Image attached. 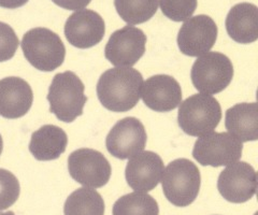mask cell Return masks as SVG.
<instances>
[{
  "mask_svg": "<svg viewBox=\"0 0 258 215\" xmlns=\"http://www.w3.org/2000/svg\"><path fill=\"white\" fill-rule=\"evenodd\" d=\"M243 143L229 132L212 131L198 138L192 149V157L201 166L222 167L239 162Z\"/></svg>",
  "mask_w": 258,
  "mask_h": 215,
  "instance_id": "obj_7",
  "label": "cell"
},
{
  "mask_svg": "<svg viewBox=\"0 0 258 215\" xmlns=\"http://www.w3.org/2000/svg\"><path fill=\"white\" fill-rule=\"evenodd\" d=\"M106 24L100 15L88 9L76 11L64 24V36L78 49H90L101 42Z\"/></svg>",
  "mask_w": 258,
  "mask_h": 215,
  "instance_id": "obj_13",
  "label": "cell"
},
{
  "mask_svg": "<svg viewBox=\"0 0 258 215\" xmlns=\"http://www.w3.org/2000/svg\"><path fill=\"white\" fill-rule=\"evenodd\" d=\"M21 193L20 182L14 174L6 169H0V211L9 209Z\"/></svg>",
  "mask_w": 258,
  "mask_h": 215,
  "instance_id": "obj_24",
  "label": "cell"
},
{
  "mask_svg": "<svg viewBox=\"0 0 258 215\" xmlns=\"http://www.w3.org/2000/svg\"><path fill=\"white\" fill-rule=\"evenodd\" d=\"M190 78L192 85L201 94L210 96L219 94L232 81V62L223 53L208 52L194 62Z\"/></svg>",
  "mask_w": 258,
  "mask_h": 215,
  "instance_id": "obj_6",
  "label": "cell"
},
{
  "mask_svg": "<svg viewBox=\"0 0 258 215\" xmlns=\"http://www.w3.org/2000/svg\"><path fill=\"white\" fill-rule=\"evenodd\" d=\"M141 97L144 105L156 112H169L180 106L182 89L176 80L167 75H157L143 81Z\"/></svg>",
  "mask_w": 258,
  "mask_h": 215,
  "instance_id": "obj_15",
  "label": "cell"
},
{
  "mask_svg": "<svg viewBox=\"0 0 258 215\" xmlns=\"http://www.w3.org/2000/svg\"><path fill=\"white\" fill-rule=\"evenodd\" d=\"M143 77L132 67H115L103 73L97 83V96L103 108L127 112L140 100Z\"/></svg>",
  "mask_w": 258,
  "mask_h": 215,
  "instance_id": "obj_1",
  "label": "cell"
},
{
  "mask_svg": "<svg viewBox=\"0 0 258 215\" xmlns=\"http://www.w3.org/2000/svg\"><path fill=\"white\" fill-rule=\"evenodd\" d=\"M228 36L238 43L248 44L258 39V9L253 4L233 6L226 18Z\"/></svg>",
  "mask_w": 258,
  "mask_h": 215,
  "instance_id": "obj_17",
  "label": "cell"
},
{
  "mask_svg": "<svg viewBox=\"0 0 258 215\" xmlns=\"http://www.w3.org/2000/svg\"><path fill=\"white\" fill-rule=\"evenodd\" d=\"M0 215H15L12 211H8V212H0Z\"/></svg>",
  "mask_w": 258,
  "mask_h": 215,
  "instance_id": "obj_29",
  "label": "cell"
},
{
  "mask_svg": "<svg viewBox=\"0 0 258 215\" xmlns=\"http://www.w3.org/2000/svg\"><path fill=\"white\" fill-rule=\"evenodd\" d=\"M52 2L55 5L62 8V9L79 11V10L84 9L86 6L90 5L92 0H52Z\"/></svg>",
  "mask_w": 258,
  "mask_h": 215,
  "instance_id": "obj_26",
  "label": "cell"
},
{
  "mask_svg": "<svg viewBox=\"0 0 258 215\" xmlns=\"http://www.w3.org/2000/svg\"><path fill=\"white\" fill-rule=\"evenodd\" d=\"M217 34L219 30L212 18L197 15L184 22L177 34V45L186 56L198 57L212 49Z\"/></svg>",
  "mask_w": 258,
  "mask_h": 215,
  "instance_id": "obj_11",
  "label": "cell"
},
{
  "mask_svg": "<svg viewBox=\"0 0 258 215\" xmlns=\"http://www.w3.org/2000/svg\"><path fill=\"white\" fill-rule=\"evenodd\" d=\"M217 189L222 197L232 203H243L257 192V173L245 162L233 163L225 168L217 180Z\"/></svg>",
  "mask_w": 258,
  "mask_h": 215,
  "instance_id": "obj_9",
  "label": "cell"
},
{
  "mask_svg": "<svg viewBox=\"0 0 258 215\" xmlns=\"http://www.w3.org/2000/svg\"><path fill=\"white\" fill-rule=\"evenodd\" d=\"M21 46L30 65L44 73L60 67L66 56V47L60 37L43 27L28 30L22 39Z\"/></svg>",
  "mask_w": 258,
  "mask_h": 215,
  "instance_id": "obj_3",
  "label": "cell"
},
{
  "mask_svg": "<svg viewBox=\"0 0 258 215\" xmlns=\"http://www.w3.org/2000/svg\"><path fill=\"white\" fill-rule=\"evenodd\" d=\"M29 0H0V7L6 9H18L25 6Z\"/></svg>",
  "mask_w": 258,
  "mask_h": 215,
  "instance_id": "obj_27",
  "label": "cell"
},
{
  "mask_svg": "<svg viewBox=\"0 0 258 215\" xmlns=\"http://www.w3.org/2000/svg\"><path fill=\"white\" fill-rule=\"evenodd\" d=\"M3 149H4V141H3L2 134H0V155L3 153Z\"/></svg>",
  "mask_w": 258,
  "mask_h": 215,
  "instance_id": "obj_28",
  "label": "cell"
},
{
  "mask_svg": "<svg viewBox=\"0 0 258 215\" xmlns=\"http://www.w3.org/2000/svg\"><path fill=\"white\" fill-rule=\"evenodd\" d=\"M71 178L84 187L100 188L108 184L112 168L108 159L98 151L79 149L68 157Z\"/></svg>",
  "mask_w": 258,
  "mask_h": 215,
  "instance_id": "obj_8",
  "label": "cell"
},
{
  "mask_svg": "<svg viewBox=\"0 0 258 215\" xmlns=\"http://www.w3.org/2000/svg\"><path fill=\"white\" fill-rule=\"evenodd\" d=\"M200 184L201 176L198 167L186 158L171 162L161 177L163 192L175 206H187L195 201Z\"/></svg>",
  "mask_w": 258,
  "mask_h": 215,
  "instance_id": "obj_4",
  "label": "cell"
},
{
  "mask_svg": "<svg viewBox=\"0 0 258 215\" xmlns=\"http://www.w3.org/2000/svg\"><path fill=\"white\" fill-rule=\"evenodd\" d=\"M104 201L95 188L81 187L70 194L63 205L64 215H104Z\"/></svg>",
  "mask_w": 258,
  "mask_h": 215,
  "instance_id": "obj_20",
  "label": "cell"
},
{
  "mask_svg": "<svg viewBox=\"0 0 258 215\" xmlns=\"http://www.w3.org/2000/svg\"><path fill=\"white\" fill-rule=\"evenodd\" d=\"M177 123L191 137H201L212 132L222 119L220 102L206 94H195L180 103Z\"/></svg>",
  "mask_w": 258,
  "mask_h": 215,
  "instance_id": "obj_5",
  "label": "cell"
},
{
  "mask_svg": "<svg viewBox=\"0 0 258 215\" xmlns=\"http://www.w3.org/2000/svg\"><path fill=\"white\" fill-rule=\"evenodd\" d=\"M113 215H159L157 201L147 193L134 192L118 198L113 205Z\"/></svg>",
  "mask_w": 258,
  "mask_h": 215,
  "instance_id": "obj_21",
  "label": "cell"
},
{
  "mask_svg": "<svg viewBox=\"0 0 258 215\" xmlns=\"http://www.w3.org/2000/svg\"><path fill=\"white\" fill-rule=\"evenodd\" d=\"M147 36L139 28L125 26L113 33L104 47V56L116 67H132L143 56Z\"/></svg>",
  "mask_w": 258,
  "mask_h": 215,
  "instance_id": "obj_10",
  "label": "cell"
},
{
  "mask_svg": "<svg viewBox=\"0 0 258 215\" xmlns=\"http://www.w3.org/2000/svg\"><path fill=\"white\" fill-rule=\"evenodd\" d=\"M20 41L13 28L0 22V62L10 60L18 51Z\"/></svg>",
  "mask_w": 258,
  "mask_h": 215,
  "instance_id": "obj_25",
  "label": "cell"
},
{
  "mask_svg": "<svg viewBox=\"0 0 258 215\" xmlns=\"http://www.w3.org/2000/svg\"><path fill=\"white\" fill-rule=\"evenodd\" d=\"M197 0H159L161 12L173 22H185L197 9Z\"/></svg>",
  "mask_w": 258,
  "mask_h": 215,
  "instance_id": "obj_23",
  "label": "cell"
},
{
  "mask_svg": "<svg viewBox=\"0 0 258 215\" xmlns=\"http://www.w3.org/2000/svg\"><path fill=\"white\" fill-rule=\"evenodd\" d=\"M164 168V162L158 154L151 151H142L127 163L126 181L135 192L148 193L159 184Z\"/></svg>",
  "mask_w": 258,
  "mask_h": 215,
  "instance_id": "obj_14",
  "label": "cell"
},
{
  "mask_svg": "<svg viewBox=\"0 0 258 215\" xmlns=\"http://www.w3.org/2000/svg\"><path fill=\"white\" fill-rule=\"evenodd\" d=\"M147 140V131L141 121L136 117H125L112 127L106 139V147L112 156L128 159L142 152Z\"/></svg>",
  "mask_w": 258,
  "mask_h": 215,
  "instance_id": "obj_12",
  "label": "cell"
},
{
  "mask_svg": "<svg viewBox=\"0 0 258 215\" xmlns=\"http://www.w3.org/2000/svg\"><path fill=\"white\" fill-rule=\"evenodd\" d=\"M84 91L83 82L72 71L57 74L52 80L46 97L50 102V112L61 122L76 121L83 114L87 101Z\"/></svg>",
  "mask_w": 258,
  "mask_h": 215,
  "instance_id": "obj_2",
  "label": "cell"
},
{
  "mask_svg": "<svg viewBox=\"0 0 258 215\" xmlns=\"http://www.w3.org/2000/svg\"><path fill=\"white\" fill-rule=\"evenodd\" d=\"M116 12L128 25L150 21L158 9V0H114Z\"/></svg>",
  "mask_w": 258,
  "mask_h": 215,
  "instance_id": "obj_22",
  "label": "cell"
},
{
  "mask_svg": "<svg viewBox=\"0 0 258 215\" xmlns=\"http://www.w3.org/2000/svg\"><path fill=\"white\" fill-rule=\"evenodd\" d=\"M34 101L30 85L19 77L0 80V116L20 118L28 113Z\"/></svg>",
  "mask_w": 258,
  "mask_h": 215,
  "instance_id": "obj_16",
  "label": "cell"
},
{
  "mask_svg": "<svg viewBox=\"0 0 258 215\" xmlns=\"http://www.w3.org/2000/svg\"><path fill=\"white\" fill-rule=\"evenodd\" d=\"M67 145V133L60 127L43 125L31 134L29 151L37 161L48 162L60 157Z\"/></svg>",
  "mask_w": 258,
  "mask_h": 215,
  "instance_id": "obj_19",
  "label": "cell"
},
{
  "mask_svg": "<svg viewBox=\"0 0 258 215\" xmlns=\"http://www.w3.org/2000/svg\"><path fill=\"white\" fill-rule=\"evenodd\" d=\"M256 102L237 103L226 111L225 127L242 143L258 139V111Z\"/></svg>",
  "mask_w": 258,
  "mask_h": 215,
  "instance_id": "obj_18",
  "label": "cell"
}]
</instances>
